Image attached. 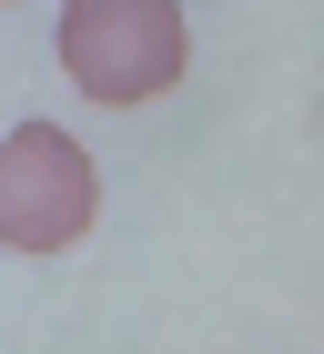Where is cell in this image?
Wrapping results in <instances>:
<instances>
[{
    "label": "cell",
    "mask_w": 324,
    "mask_h": 354,
    "mask_svg": "<svg viewBox=\"0 0 324 354\" xmlns=\"http://www.w3.org/2000/svg\"><path fill=\"white\" fill-rule=\"evenodd\" d=\"M102 213V162L61 122L0 132V253H71Z\"/></svg>",
    "instance_id": "7a4b0ae2"
},
{
    "label": "cell",
    "mask_w": 324,
    "mask_h": 354,
    "mask_svg": "<svg viewBox=\"0 0 324 354\" xmlns=\"http://www.w3.org/2000/svg\"><path fill=\"white\" fill-rule=\"evenodd\" d=\"M192 61L183 0H61V71L81 102H162Z\"/></svg>",
    "instance_id": "6da1fadb"
}]
</instances>
